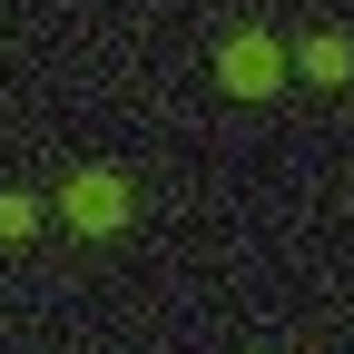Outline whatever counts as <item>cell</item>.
I'll list each match as a JSON object with an SVG mask.
<instances>
[{
	"instance_id": "obj_1",
	"label": "cell",
	"mask_w": 354,
	"mask_h": 354,
	"mask_svg": "<svg viewBox=\"0 0 354 354\" xmlns=\"http://www.w3.org/2000/svg\"><path fill=\"white\" fill-rule=\"evenodd\" d=\"M216 79H227V99H276L286 88V50L266 30H236L227 50H216Z\"/></svg>"
},
{
	"instance_id": "obj_2",
	"label": "cell",
	"mask_w": 354,
	"mask_h": 354,
	"mask_svg": "<svg viewBox=\"0 0 354 354\" xmlns=\"http://www.w3.org/2000/svg\"><path fill=\"white\" fill-rule=\"evenodd\" d=\"M128 207H138V197H128L118 167H79V177H69V227H79V236H118Z\"/></svg>"
},
{
	"instance_id": "obj_3",
	"label": "cell",
	"mask_w": 354,
	"mask_h": 354,
	"mask_svg": "<svg viewBox=\"0 0 354 354\" xmlns=\"http://www.w3.org/2000/svg\"><path fill=\"white\" fill-rule=\"evenodd\" d=\"M305 79H325V88H344V79H354V39L315 30V39H305Z\"/></svg>"
},
{
	"instance_id": "obj_4",
	"label": "cell",
	"mask_w": 354,
	"mask_h": 354,
	"mask_svg": "<svg viewBox=\"0 0 354 354\" xmlns=\"http://www.w3.org/2000/svg\"><path fill=\"white\" fill-rule=\"evenodd\" d=\"M0 236H10V246H20V236H39V197H20V187L0 197Z\"/></svg>"
}]
</instances>
